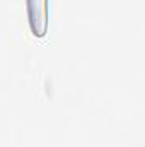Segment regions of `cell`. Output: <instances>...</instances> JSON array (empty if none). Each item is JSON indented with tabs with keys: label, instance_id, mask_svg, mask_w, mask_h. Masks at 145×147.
Wrapping results in <instances>:
<instances>
[{
	"label": "cell",
	"instance_id": "6da1fadb",
	"mask_svg": "<svg viewBox=\"0 0 145 147\" xmlns=\"http://www.w3.org/2000/svg\"><path fill=\"white\" fill-rule=\"evenodd\" d=\"M29 26L34 36L43 38L48 28V0H26Z\"/></svg>",
	"mask_w": 145,
	"mask_h": 147
}]
</instances>
